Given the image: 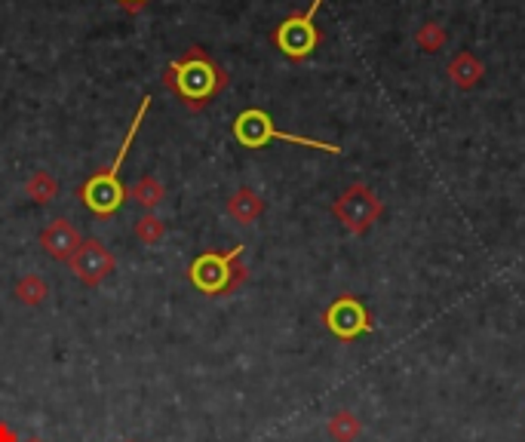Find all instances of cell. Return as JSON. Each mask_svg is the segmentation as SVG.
<instances>
[{"instance_id":"19","label":"cell","mask_w":525,"mask_h":442,"mask_svg":"<svg viewBox=\"0 0 525 442\" xmlns=\"http://www.w3.org/2000/svg\"><path fill=\"white\" fill-rule=\"evenodd\" d=\"M0 442H22V437L6 421H0Z\"/></svg>"},{"instance_id":"5","label":"cell","mask_w":525,"mask_h":442,"mask_svg":"<svg viewBox=\"0 0 525 442\" xmlns=\"http://www.w3.org/2000/svg\"><path fill=\"white\" fill-rule=\"evenodd\" d=\"M332 216L338 218L341 225H345L347 234H354V237H363V234H369L372 227L382 221L384 200L369 185H363V181H354V185H347L338 194V200L332 203Z\"/></svg>"},{"instance_id":"18","label":"cell","mask_w":525,"mask_h":442,"mask_svg":"<svg viewBox=\"0 0 525 442\" xmlns=\"http://www.w3.org/2000/svg\"><path fill=\"white\" fill-rule=\"evenodd\" d=\"M148 4H151V0H117V6H120V10H124V13H129V16H135V13H142Z\"/></svg>"},{"instance_id":"16","label":"cell","mask_w":525,"mask_h":442,"mask_svg":"<svg viewBox=\"0 0 525 442\" xmlns=\"http://www.w3.org/2000/svg\"><path fill=\"white\" fill-rule=\"evenodd\" d=\"M163 237H166V221L154 216V212H144V216L135 221V240H139L142 246H157Z\"/></svg>"},{"instance_id":"10","label":"cell","mask_w":525,"mask_h":442,"mask_svg":"<svg viewBox=\"0 0 525 442\" xmlns=\"http://www.w3.org/2000/svg\"><path fill=\"white\" fill-rule=\"evenodd\" d=\"M227 216L237 221V225H255L264 216V200L253 188H237L227 197Z\"/></svg>"},{"instance_id":"14","label":"cell","mask_w":525,"mask_h":442,"mask_svg":"<svg viewBox=\"0 0 525 442\" xmlns=\"http://www.w3.org/2000/svg\"><path fill=\"white\" fill-rule=\"evenodd\" d=\"M13 295H16V301L25 304V308H41V304L50 299V286H47V280L37 277V273H25L16 283V289H13Z\"/></svg>"},{"instance_id":"9","label":"cell","mask_w":525,"mask_h":442,"mask_svg":"<svg viewBox=\"0 0 525 442\" xmlns=\"http://www.w3.org/2000/svg\"><path fill=\"white\" fill-rule=\"evenodd\" d=\"M80 231L74 227V221L68 218H52L47 227L41 231V249L47 253L50 258H56V262H71L74 253L80 249Z\"/></svg>"},{"instance_id":"2","label":"cell","mask_w":525,"mask_h":442,"mask_svg":"<svg viewBox=\"0 0 525 442\" xmlns=\"http://www.w3.org/2000/svg\"><path fill=\"white\" fill-rule=\"evenodd\" d=\"M148 111H151V96H144L142 105H139V111H135V117H133V124H129V129H126L124 144H120L117 157H114L111 163L105 166V170H98L96 175H89V179L80 185L83 206H87V209L93 212V216H98V218H111L114 212H117L120 206L126 203V188L120 185V170H124V163H126V157H129V148H133V142H135V133H139L142 120L148 117Z\"/></svg>"},{"instance_id":"12","label":"cell","mask_w":525,"mask_h":442,"mask_svg":"<svg viewBox=\"0 0 525 442\" xmlns=\"http://www.w3.org/2000/svg\"><path fill=\"white\" fill-rule=\"evenodd\" d=\"M326 433H329L335 442H356L363 433V421L356 411L338 409V411H332V418L326 421Z\"/></svg>"},{"instance_id":"3","label":"cell","mask_w":525,"mask_h":442,"mask_svg":"<svg viewBox=\"0 0 525 442\" xmlns=\"http://www.w3.org/2000/svg\"><path fill=\"white\" fill-rule=\"evenodd\" d=\"M188 280L191 286L200 289L203 295L209 299H225V295H234L237 289L246 286L249 280V268L243 264V243L231 246L227 253H209L197 255L188 268Z\"/></svg>"},{"instance_id":"15","label":"cell","mask_w":525,"mask_h":442,"mask_svg":"<svg viewBox=\"0 0 525 442\" xmlns=\"http://www.w3.org/2000/svg\"><path fill=\"white\" fill-rule=\"evenodd\" d=\"M25 194L32 197L37 206H47L50 200H56L59 197V179L52 172L37 170L32 179L25 181Z\"/></svg>"},{"instance_id":"4","label":"cell","mask_w":525,"mask_h":442,"mask_svg":"<svg viewBox=\"0 0 525 442\" xmlns=\"http://www.w3.org/2000/svg\"><path fill=\"white\" fill-rule=\"evenodd\" d=\"M234 139H237L243 148H264L268 142H289V144H299V148H310V151H323V154H341L338 144H329V142H317V139H308V135H292V133H283V129L273 126L271 114L262 111V108H246L243 114H237L234 120Z\"/></svg>"},{"instance_id":"8","label":"cell","mask_w":525,"mask_h":442,"mask_svg":"<svg viewBox=\"0 0 525 442\" xmlns=\"http://www.w3.org/2000/svg\"><path fill=\"white\" fill-rule=\"evenodd\" d=\"M68 268H71V273L80 280L83 286L96 289L114 273V268H117V258H114V253L105 246L102 240H83L80 249L74 253V258L68 262Z\"/></svg>"},{"instance_id":"7","label":"cell","mask_w":525,"mask_h":442,"mask_svg":"<svg viewBox=\"0 0 525 442\" xmlns=\"http://www.w3.org/2000/svg\"><path fill=\"white\" fill-rule=\"evenodd\" d=\"M323 326L338 341H356L360 335L375 332V317H372V310L356 295H338L323 310Z\"/></svg>"},{"instance_id":"11","label":"cell","mask_w":525,"mask_h":442,"mask_svg":"<svg viewBox=\"0 0 525 442\" xmlns=\"http://www.w3.org/2000/svg\"><path fill=\"white\" fill-rule=\"evenodd\" d=\"M483 74H485V65L467 50H461L458 56L448 62V80H452L458 89H474L476 83L483 80Z\"/></svg>"},{"instance_id":"1","label":"cell","mask_w":525,"mask_h":442,"mask_svg":"<svg viewBox=\"0 0 525 442\" xmlns=\"http://www.w3.org/2000/svg\"><path fill=\"white\" fill-rule=\"evenodd\" d=\"M163 87L181 98L188 111H203L222 89H227V71L203 47H188L185 56L166 65Z\"/></svg>"},{"instance_id":"17","label":"cell","mask_w":525,"mask_h":442,"mask_svg":"<svg viewBox=\"0 0 525 442\" xmlns=\"http://www.w3.org/2000/svg\"><path fill=\"white\" fill-rule=\"evenodd\" d=\"M415 43H418V50H424V52H439L446 47V28L439 25V22H424L415 32Z\"/></svg>"},{"instance_id":"6","label":"cell","mask_w":525,"mask_h":442,"mask_svg":"<svg viewBox=\"0 0 525 442\" xmlns=\"http://www.w3.org/2000/svg\"><path fill=\"white\" fill-rule=\"evenodd\" d=\"M323 6V0H314L308 6V13H292L273 28V47L283 52L292 62H304L314 56V50L323 43V32L317 28V13Z\"/></svg>"},{"instance_id":"13","label":"cell","mask_w":525,"mask_h":442,"mask_svg":"<svg viewBox=\"0 0 525 442\" xmlns=\"http://www.w3.org/2000/svg\"><path fill=\"white\" fill-rule=\"evenodd\" d=\"M126 197H129V200L139 203L144 212H154L157 206L163 203L166 188H163V181H160L157 175H142V179L126 190Z\"/></svg>"},{"instance_id":"20","label":"cell","mask_w":525,"mask_h":442,"mask_svg":"<svg viewBox=\"0 0 525 442\" xmlns=\"http://www.w3.org/2000/svg\"><path fill=\"white\" fill-rule=\"evenodd\" d=\"M22 442H43V439H41V437H25Z\"/></svg>"}]
</instances>
